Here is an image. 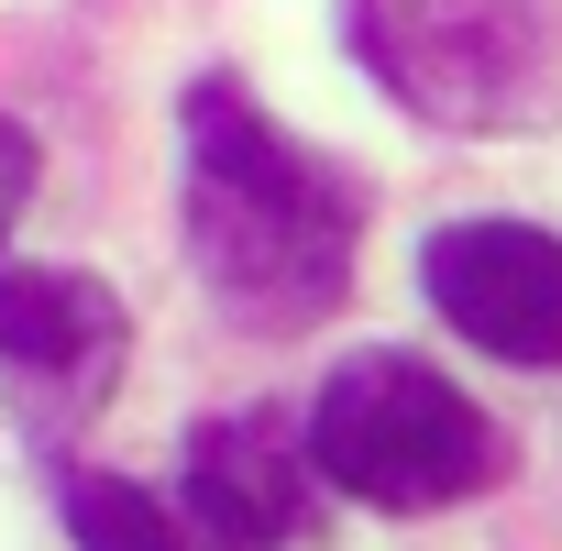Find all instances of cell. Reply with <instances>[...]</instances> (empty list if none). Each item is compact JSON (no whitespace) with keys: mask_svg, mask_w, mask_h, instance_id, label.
Masks as SVG:
<instances>
[{"mask_svg":"<svg viewBox=\"0 0 562 551\" xmlns=\"http://www.w3.org/2000/svg\"><path fill=\"white\" fill-rule=\"evenodd\" d=\"M188 243L254 331H310L353 276V188L276 133L243 78L188 89Z\"/></svg>","mask_w":562,"mask_h":551,"instance_id":"6da1fadb","label":"cell"},{"mask_svg":"<svg viewBox=\"0 0 562 551\" xmlns=\"http://www.w3.org/2000/svg\"><path fill=\"white\" fill-rule=\"evenodd\" d=\"M310 463L364 507H452L496 474V430L419 353H353L310 408Z\"/></svg>","mask_w":562,"mask_h":551,"instance_id":"7a4b0ae2","label":"cell"},{"mask_svg":"<svg viewBox=\"0 0 562 551\" xmlns=\"http://www.w3.org/2000/svg\"><path fill=\"white\" fill-rule=\"evenodd\" d=\"M419 288H430V310L463 342H485L507 364H551L562 353V243L529 232V221H452V232H430Z\"/></svg>","mask_w":562,"mask_h":551,"instance_id":"3957f363","label":"cell"},{"mask_svg":"<svg viewBox=\"0 0 562 551\" xmlns=\"http://www.w3.org/2000/svg\"><path fill=\"white\" fill-rule=\"evenodd\" d=\"M299 463L310 452L276 430V419H210L188 441V507H199V529L232 540V551H276V540L310 518V474Z\"/></svg>","mask_w":562,"mask_h":551,"instance_id":"277c9868","label":"cell"},{"mask_svg":"<svg viewBox=\"0 0 562 551\" xmlns=\"http://www.w3.org/2000/svg\"><path fill=\"white\" fill-rule=\"evenodd\" d=\"M0 353L34 375H89L122 353V299L78 265H0Z\"/></svg>","mask_w":562,"mask_h":551,"instance_id":"5b68a950","label":"cell"},{"mask_svg":"<svg viewBox=\"0 0 562 551\" xmlns=\"http://www.w3.org/2000/svg\"><path fill=\"white\" fill-rule=\"evenodd\" d=\"M67 529H78V551H199L144 485H122V474H89L78 496H67Z\"/></svg>","mask_w":562,"mask_h":551,"instance_id":"8992f818","label":"cell"},{"mask_svg":"<svg viewBox=\"0 0 562 551\" xmlns=\"http://www.w3.org/2000/svg\"><path fill=\"white\" fill-rule=\"evenodd\" d=\"M23 199H34V144H23V122H0V232L23 221Z\"/></svg>","mask_w":562,"mask_h":551,"instance_id":"52a82bcc","label":"cell"},{"mask_svg":"<svg viewBox=\"0 0 562 551\" xmlns=\"http://www.w3.org/2000/svg\"><path fill=\"white\" fill-rule=\"evenodd\" d=\"M221 551H232V540H221Z\"/></svg>","mask_w":562,"mask_h":551,"instance_id":"ba28073f","label":"cell"}]
</instances>
